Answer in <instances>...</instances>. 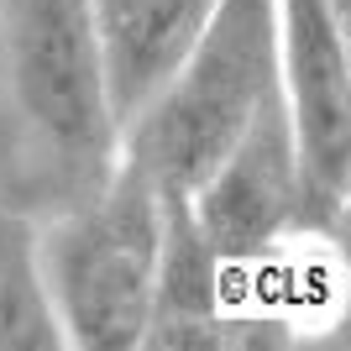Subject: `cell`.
<instances>
[{"label": "cell", "instance_id": "6da1fadb", "mask_svg": "<svg viewBox=\"0 0 351 351\" xmlns=\"http://www.w3.org/2000/svg\"><path fill=\"white\" fill-rule=\"evenodd\" d=\"M121 173V116L84 0H0V210L53 220Z\"/></svg>", "mask_w": 351, "mask_h": 351}, {"label": "cell", "instance_id": "7a4b0ae2", "mask_svg": "<svg viewBox=\"0 0 351 351\" xmlns=\"http://www.w3.org/2000/svg\"><path fill=\"white\" fill-rule=\"evenodd\" d=\"M278 89V0H220L173 79L126 121L121 162L158 194H194Z\"/></svg>", "mask_w": 351, "mask_h": 351}, {"label": "cell", "instance_id": "3957f363", "mask_svg": "<svg viewBox=\"0 0 351 351\" xmlns=\"http://www.w3.org/2000/svg\"><path fill=\"white\" fill-rule=\"evenodd\" d=\"M37 278L69 351H136L158 304L162 194L121 162L110 189L32 226Z\"/></svg>", "mask_w": 351, "mask_h": 351}, {"label": "cell", "instance_id": "277c9868", "mask_svg": "<svg viewBox=\"0 0 351 351\" xmlns=\"http://www.w3.org/2000/svg\"><path fill=\"white\" fill-rule=\"evenodd\" d=\"M351 21L330 0H278L283 105L299 152L304 226L346 236L351 215Z\"/></svg>", "mask_w": 351, "mask_h": 351}, {"label": "cell", "instance_id": "5b68a950", "mask_svg": "<svg viewBox=\"0 0 351 351\" xmlns=\"http://www.w3.org/2000/svg\"><path fill=\"white\" fill-rule=\"evenodd\" d=\"M184 205H189L199 236L210 241V252L226 263L257 257L304 226L299 152H293L283 89L257 110V121L236 136L231 152L194 184V194H184Z\"/></svg>", "mask_w": 351, "mask_h": 351}, {"label": "cell", "instance_id": "8992f818", "mask_svg": "<svg viewBox=\"0 0 351 351\" xmlns=\"http://www.w3.org/2000/svg\"><path fill=\"white\" fill-rule=\"evenodd\" d=\"M84 5L100 43L110 105L126 132V121L189 58V47L199 43L220 0H84Z\"/></svg>", "mask_w": 351, "mask_h": 351}, {"label": "cell", "instance_id": "52a82bcc", "mask_svg": "<svg viewBox=\"0 0 351 351\" xmlns=\"http://www.w3.org/2000/svg\"><path fill=\"white\" fill-rule=\"evenodd\" d=\"M0 351H69L37 278L32 220L5 210H0Z\"/></svg>", "mask_w": 351, "mask_h": 351}, {"label": "cell", "instance_id": "ba28073f", "mask_svg": "<svg viewBox=\"0 0 351 351\" xmlns=\"http://www.w3.org/2000/svg\"><path fill=\"white\" fill-rule=\"evenodd\" d=\"M330 11H336L341 21H351V0H330Z\"/></svg>", "mask_w": 351, "mask_h": 351}]
</instances>
